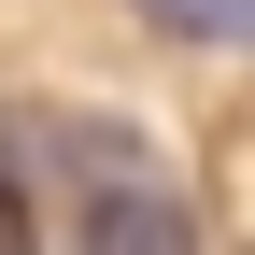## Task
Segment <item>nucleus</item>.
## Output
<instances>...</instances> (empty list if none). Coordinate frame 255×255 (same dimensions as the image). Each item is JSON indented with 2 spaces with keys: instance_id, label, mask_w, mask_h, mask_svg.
<instances>
[{
  "instance_id": "obj_1",
  "label": "nucleus",
  "mask_w": 255,
  "mask_h": 255,
  "mask_svg": "<svg viewBox=\"0 0 255 255\" xmlns=\"http://www.w3.org/2000/svg\"><path fill=\"white\" fill-rule=\"evenodd\" d=\"M71 255H199V213H184V184L142 156V170H114V184L71 199Z\"/></svg>"
},
{
  "instance_id": "obj_2",
  "label": "nucleus",
  "mask_w": 255,
  "mask_h": 255,
  "mask_svg": "<svg viewBox=\"0 0 255 255\" xmlns=\"http://www.w3.org/2000/svg\"><path fill=\"white\" fill-rule=\"evenodd\" d=\"M156 43H199V57H255V0H128Z\"/></svg>"
},
{
  "instance_id": "obj_3",
  "label": "nucleus",
  "mask_w": 255,
  "mask_h": 255,
  "mask_svg": "<svg viewBox=\"0 0 255 255\" xmlns=\"http://www.w3.org/2000/svg\"><path fill=\"white\" fill-rule=\"evenodd\" d=\"M0 255H28V184H14V142H0Z\"/></svg>"
}]
</instances>
